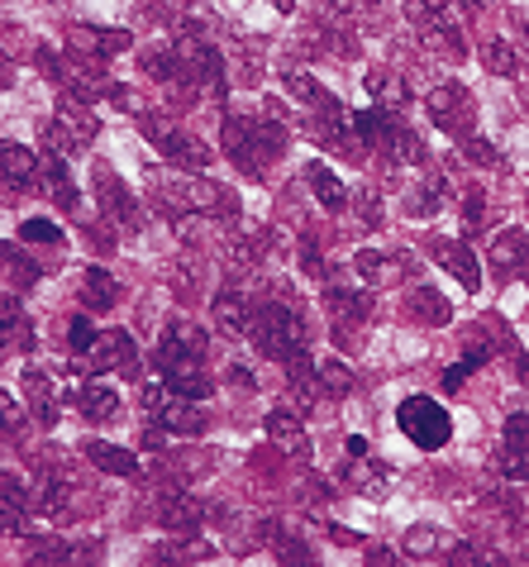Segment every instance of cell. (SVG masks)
I'll use <instances>...</instances> for the list:
<instances>
[{
    "mask_svg": "<svg viewBox=\"0 0 529 567\" xmlns=\"http://www.w3.org/2000/svg\"><path fill=\"white\" fill-rule=\"evenodd\" d=\"M153 368L173 391L191 401H206L210 396V372H206V334H200L196 324L186 320H173L167 324V334L158 339V349H153Z\"/></svg>",
    "mask_w": 529,
    "mask_h": 567,
    "instance_id": "obj_1",
    "label": "cell"
},
{
    "mask_svg": "<svg viewBox=\"0 0 529 567\" xmlns=\"http://www.w3.org/2000/svg\"><path fill=\"white\" fill-rule=\"evenodd\" d=\"M262 110H268V120H258V115H229L225 120V153L235 157V167L243 172V177H268L272 157H282V148H287L282 110H277L272 101Z\"/></svg>",
    "mask_w": 529,
    "mask_h": 567,
    "instance_id": "obj_2",
    "label": "cell"
},
{
    "mask_svg": "<svg viewBox=\"0 0 529 567\" xmlns=\"http://www.w3.org/2000/svg\"><path fill=\"white\" fill-rule=\"evenodd\" d=\"M158 200L181 215H210V219H239V196L229 186H215L206 177H181V172H153Z\"/></svg>",
    "mask_w": 529,
    "mask_h": 567,
    "instance_id": "obj_3",
    "label": "cell"
},
{
    "mask_svg": "<svg viewBox=\"0 0 529 567\" xmlns=\"http://www.w3.org/2000/svg\"><path fill=\"white\" fill-rule=\"evenodd\" d=\"M248 339H253V349L262 358L287 362L291 353L305 349V320H301V310H291L282 301H262L248 315Z\"/></svg>",
    "mask_w": 529,
    "mask_h": 567,
    "instance_id": "obj_4",
    "label": "cell"
},
{
    "mask_svg": "<svg viewBox=\"0 0 529 567\" xmlns=\"http://www.w3.org/2000/svg\"><path fill=\"white\" fill-rule=\"evenodd\" d=\"M138 401H144L153 424H163L167 434H181V439L206 434V411H200V401L181 396V391H173L167 382H148L144 391H138Z\"/></svg>",
    "mask_w": 529,
    "mask_h": 567,
    "instance_id": "obj_5",
    "label": "cell"
},
{
    "mask_svg": "<svg viewBox=\"0 0 529 567\" xmlns=\"http://www.w3.org/2000/svg\"><path fill=\"white\" fill-rule=\"evenodd\" d=\"M144 138L153 148H158L173 167H191V172H206L215 163V153L206 148V138H196L191 130H181V124L163 120V115H144Z\"/></svg>",
    "mask_w": 529,
    "mask_h": 567,
    "instance_id": "obj_6",
    "label": "cell"
},
{
    "mask_svg": "<svg viewBox=\"0 0 529 567\" xmlns=\"http://www.w3.org/2000/svg\"><path fill=\"white\" fill-rule=\"evenodd\" d=\"M406 14H411V24L419 29V39H425L434 53H444L454 62L468 58V49H463V29H458L448 0H406Z\"/></svg>",
    "mask_w": 529,
    "mask_h": 567,
    "instance_id": "obj_7",
    "label": "cell"
},
{
    "mask_svg": "<svg viewBox=\"0 0 529 567\" xmlns=\"http://www.w3.org/2000/svg\"><path fill=\"white\" fill-rule=\"evenodd\" d=\"M396 424H401V434H406L415 449H425V453H439L448 439H454V420H448L444 405L429 401V396H406L401 401Z\"/></svg>",
    "mask_w": 529,
    "mask_h": 567,
    "instance_id": "obj_8",
    "label": "cell"
},
{
    "mask_svg": "<svg viewBox=\"0 0 529 567\" xmlns=\"http://www.w3.org/2000/svg\"><path fill=\"white\" fill-rule=\"evenodd\" d=\"M429 120L439 124L444 134H454L458 144H463V138H473L477 134V101H473V91L458 86V82L434 86L429 91Z\"/></svg>",
    "mask_w": 529,
    "mask_h": 567,
    "instance_id": "obj_9",
    "label": "cell"
},
{
    "mask_svg": "<svg viewBox=\"0 0 529 567\" xmlns=\"http://www.w3.org/2000/svg\"><path fill=\"white\" fill-rule=\"evenodd\" d=\"M96 134H101V120H96V110H91L86 101H76V96H62L58 101V115L49 124L53 153H76V148H86Z\"/></svg>",
    "mask_w": 529,
    "mask_h": 567,
    "instance_id": "obj_10",
    "label": "cell"
},
{
    "mask_svg": "<svg viewBox=\"0 0 529 567\" xmlns=\"http://www.w3.org/2000/svg\"><path fill=\"white\" fill-rule=\"evenodd\" d=\"M324 306L334 315V343H349L363 334L367 315H372V296L367 291H349V287H324Z\"/></svg>",
    "mask_w": 529,
    "mask_h": 567,
    "instance_id": "obj_11",
    "label": "cell"
},
{
    "mask_svg": "<svg viewBox=\"0 0 529 567\" xmlns=\"http://www.w3.org/2000/svg\"><path fill=\"white\" fill-rule=\"evenodd\" d=\"M82 368L129 377V372H138V349H134V339L124 334V329H101L96 343H91L86 358H82Z\"/></svg>",
    "mask_w": 529,
    "mask_h": 567,
    "instance_id": "obj_12",
    "label": "cell"
},
{
    "mask_svg": "<svg viewBox=\"0 0 529 567\" xmlns=\"http://www.w3.org/2000/svg\"><path fill=\"white\" fill-rule=\"evenodd\" d=\"M487 262L496 277H525L529 272V234L525 229H501L487 239Z\"/></svg>",
    "mask_w": 529,
    "mask_h": 567,
    "instance_id": "obj_13",
    "label": "cell"
},
{
    "mask_svg": "<svg viewBox=\"0 0 529 567\" xmlns=\"http://www.w3.org/2000/svg\"><path fill=\"white\" fill-rule=\"evenodd\" d=\"M353 134H357V144H363V148L392 153L396 134H401V120H396V110L367 105V110H357V115H353Z\"/></svg>",
    "mask_w": 529,
    "mask_h": 567,
    "instance_id": "obj_14",
    "label": "cell"
},
{
    "mask_svg": "<svg viewBox=\"0 0 529 567\" xmlns=\"http://www.w3.org/2000/svg\"><path fill=\"white\" fill-rule=\"evenodd\" d=\"M96 196H101L105 219H115V225H124V229L138 225V200L129 196V186H124L111 167H96Z\"/></svg>",
    "mask_w": 529,
    "mask_h": 567,
    "instance_id": "obj_15",
    "label": "cell"
},
{
    "mask_svg": "<svg viewBox=\"0 0 529 567\" xmlns=\"http://www.w3.org/2000/svg\"><path fill=\"white\" fill-rule=\"evenodd\" d=\"M43 177V157L24 144H0V186H10V192H24V186H34Z\"/></svg>",
    "mask_w": 529,
    "mask_h": 567,
    "instance_id": "obj_16",
    "label": "cell"
},
{
    "mask_svg": "<svg viewBox=\"0 0 529 567\" xmlns=\"http://www.w3.org/2000/svg\"><path fill=\"white\" fill-rule=\"evenodd\" d=\"M68 501H72V472H62V467H39V477H34V511L62 519V515L72 511Z\"/></svg>",
    "mask_w": 529,
    "mask_h": 567,
    "instance_id": "obj_17",
    "label": "cell"
},
{
    "mask_svg": "<svg viewBox=\"0 0 529 567\" xmlns=\"http://www.w3.org/2000/svg\"><path fill=\"white\" fill-rule=\"evenodd\" d=\"M10 349H34V324H29V315L20 310V301H14L10 291H0V358H6Z\"/></svg>",
    "mask_w": 529,
    "mask_h": 567,
    "instance_id": "obj_18",
    "label": "cell"
},
{
    "mask_svg": "<svg viewBox=\"0 0 529 567\" xmlns=\"http://www.w3.org/2000/svg\"><path fill=\"white\" fill-rule=\"evenodd\" d=\"M158 519L177 534V539H196L200 519H206V506L191 501V496H167V501H158Z\"/></svg>",
    "mask_w": 529,
    "mask_h": 567,
    "instance_id": "obj_19",
    "label": "cell"
},
{
    "mask_svg": "<svg viewBox=\"0 0 529 567\" xmlns=\"http://www.w3.org/2000/svg\"><path fill=\"white\" fill-rule=\"evenodd\" d=\"M20 386H24V405L34 411V420H39V424H58V386L49 382V372L24 368Z\"/></svg>",
    "mask_w": 529,
    "mask_h": 567,
    "instance_id": "obj_20",
    "label": "cell"
},
{
    "mask_svg": "<svg viewBox=\"0 0 529 567\" xmlns=\"http://www.w3.org/2000/svg\"><path fill=\"white\" fill-rule=\"evenodd\" d=\"M39 182L49 186V196H53L58 210H76V206H82V196H76V182L68 177V157H62V153L43 157V177Z\"/></svg>",
    "mask_w": 529,
    "mask_h": 567,
    "instance_id": "obj_21",
    "label": "cell"
},
{
    "mask_svg": "<svg viewBox=\"0 0 529 567\" xmlns=\"http://www.w3.org/2000/svg\"><path fill=\"white\" fill-rule=\"evenodd\" d=\"M68 39H72V49H91L101 58H120V53H129V43H134L124 29H91V24H76Z\"/></svg>",
    "mask_w": 529,
    "mask_h": 567,
    "instance_id": "obj_22",
    "label": "cell"
},
{
    "mask_svg": "<svg viewBox=\"0 0 529 567\" xmlns=\"http://www.w3.org/2000/svg\"><path fill=\"white\" fill-rule=\"evenodd\" d=\"M76 411L91 420H111L120 415V391L111 382H101V377H91V382L76 386Z\"/></svg>",
    "mask_w": 529,
    "mask_h": 567,
    "instance_id": "obj_23",
    "label": "cell"
},
{
    "mask_svg": "<svg viewBox=\"0 0 529 567\" xmlns=\"http://www.w3.org/2000/svg\"><path fill=\"white\" fill-rule=\"evenodd\" d=\"M43 272H39V262H29L14 244H0V287L6 291H20V287H34Z\"/></svg>",
    "mask_w": 529,
    "mask_h": 567,
    "instance_id": "obj_24",
    "label": "cell"
},
{
    "mask_svg": "<svg viewBox=\"0 0 529 567\" xmlns=\"http://www.w3.org/2000/svg\"><path fill=\"white\" fill-rule=\"evenodd\" d=\"M439 262L458 277L463 291H477V287H481V267H477V258H473L468 244H458V239H454V244H439Z\"/></svg>",
    "mask_w": 529,
    "mask_h": 567,
    "instance_id": "obj_25",
    "label": "cell"
},
{
    "mask_svg": "<svg viewBox=\"0 0 529 567\" xmlns=\"http://www.w3.org/2000/svg\"><path fill=\"white\" fill-rule=\"evenodd\" d=\"M138 62H144V72L153 76V82H181V72H186L177 43H148Z\"/></svg>",
    "mask_w": 529,
    "mask_h": 567,
    "instance_id": "obj_26",
    "label": "cell"
},
{
    "mask_svg": "<svg viewBox=\"0 0 529 567\" xmlns=\"http://www.w3.org/2000/svg\"><path fill=\"white\" fill-rule=\"evenodd\" d=\"M120 301V281L101 267H86L82 272V310H111Z\"/></svg>",
    "mask_w": 529,
    "mask_h": 567,
    "instance_id": "obj_27",
    "label": "cell"
},
{
    "mask_svg": "<svg viewBox=\"0 0 529 567\" xmlns=\"http://www.w3.org/2000/svg\"><path fill=\"white\" fill-rule=\"evenodd\" d=\"M305 182H310V192H315V200H320L324 210H344V206H349L344 182H339L324 163H310V167H305Z\"/></svg>",
    "mask_w": 529,
    "mask_h": 567,
    "instance_id": "obj_28",
    "label": "cell"
},
{
    "mask_svg": "<svg viewBox=\"0 0 529 567\" xmlns=\"http://www.w3.org/2000/svg\"><path fill=\"white\" fill-rule=\"evenodd\" d=\"M406 310L415 315V320H419V324H434V329H439V324H448V320H454V306H448V301H444V296H439V291H429V287H415V291L406 296Z\"/></svg>",
    "mask_w": 529,
    "mask_h": 567,
    "instance_id": "obj_29",
    "label": "cell"
},
{
    "mask_svg": "<svg viewBox=\"0 0 529 567\" xmlns=\"http://www.w3.org/2000/svg\"><path fill=\"white\" fill-rule=\"evenodd\" d=\"M353 267H357V277H363L367 287H386V281L401 277V258L377 254V248H363V254L353 258Z\"/></svg>",
    "mask_w": 529,
    "mask_h": 567,
    "instance_id": "obj_30",
    "label": "cell"
},
{
    "mask_svg": "<svg viewBox=\"0 0 529 567\" xmlns=\"http://www.w3.org/2000/svg\"><path fill=\"white\" fill-rule=\"evenodd\" d=\"M363 86L372 91V101H377L382 110H406V101H411V91H406V82H401L396 72H377V68H372Z\"/></svg>",
    "mask_w": 529,
    "mask_h": 567,
    "instance_id": "obj_31",
    "label": "cell"
},
{
    "mask_svg": "<svg viewBox=\"0 0 529 567\" xmlns=\"http://www.w3.org/2000/svg\"><path fill=\"white\" fill-rule=\"evenodd\" d=\"M248 315H253V306H248L239 291L215 296V324H220L225 334H248Z\"/></svg>",
    "mask_w": 529,
    "mask_h": 567,
    "instance_id": "obj_32",
    "label": "cell"
},
{
    "mask_svg": "<svg viewBox=\"0 0 529 567\" xmlns=\"http://www.w3.org/2000/svg\"><path fill=\"white\" fill-rule=\"evenodd\" d=\"M268 434H272V444H282L287 453H305V430H301V420H295L287 405H277V411L268 415Z\"/></svg>",
    "mask_w": 529,
    "mask_h": 567,
    "instance_id": "obj_33",
    "label": "cell"
},
{
    "mask_svg": "<svg viewBox=\"0 0 529 567\" xmlns=\"http://www.w3.org/2000/svg\"><path fill=\"white\" fill-rule=\"evenodd\" d=\"M91 463H96L101 472H115V477H138V458L129 449H115V444H86L82 449Z\"/></svg>",
    "mask_w": 529,
    "mask_h": 567,
    "instance_id": "obj_34",
    "label": "cell"
},
{
    "mask_svg": "<svg viewBox=\"0 0 529 567\" xmlns=\"http://www.w3.org/2000/svg\"><path fill=\"white\" fill-rule=\"evenodd\" d=\"M444 177H429V182H419L415 192L406 196V215L411 219H429V215H439L444 210Z\"/></svg>",
    "mask_w": 529,
    "mask_h": 567,
    "instance_id": "obj_35",
    "label": "cell"
},
{
    "mask_svg": "<svg viewBox=\"0 0 529 567\" xmlns=\"http://www.w3.org/2000/svg\"><path fill=\"white\" fill-rule=\"evenodd\" d=\"M448 548H454V539H448L444 529H434V525H419L406 534V554L411 558H448Z\"/></svg>",
    "mask_w": 529,
    "mask_h": 567,
    "instance_id": "obj_36",
    "label": "cell"
},
{
    "mask_svg": "<svg viewBox=\"0 0 529 567\" xmlns=\"http://www.w3.org/2000/svg\"><path fill=\"white\" fill-rule=\"evenodd\" d=\"M344 482L357 486V492H367V496H382L386 492V482H392V467H377V463H353L344 472Z\"/></svg>",
    "mask_w": 529,
    "mask_h": 567,
    "instance_id": "obj_37",
    "label": "cell"
},
{
    "mask_svg": "<svg viewBox=\"0 0 529 567\" xmlns=\"http://www.w3.org/2000/svg\"><path fill=\"white\" fill-rule=\"evenodd\" d=\"M481 62H487L491 76H520V58H516V49H510L506 39H491L487 49H481Z\"/></svg>",
    "mask_w": 529,
    "mask_h": 567,
    "instance_id": "obj_38",
    "label": "cell"
},
{
    "mask_svg": "<svg viewBox=\"0 0 529 567\" xmlns=\"http://www.w3.org/2000/svg\"><path fill=\"white\" fill-rule=\"evenodd\" d=\"M315 368H320V391H330V396H349L353 391V368L349 362L324 358V362H315Z\"/></svg>",
    "mask_w": 529,
    "mask_h": 567,
    "instance_id": "obj_39",
    "label": "cell"
},
{
    "mask_svg": "<svg viewBox=\"0 0 529 567\" xmlns=\"http://www.w3.org/2000/svg\"><path fill=\"white\" fill-rule=\"evenodd\" d=\"M501 444H506L510 458H520V453H529V411H520V415H510V420H506Z\"/></svg>",
    "mask_w": 529,
    "mask_h": 567,
    "instance_id": "obj_40",
    "label": "cell"
},
{
    "mask_svg": "<svg viewBox=\"0 0 529 567\" xmlns=\"http://www.w3.org/2000/svg\"><path fill=\"white\" fill-rule=\"evenodd\" d=\"M481 362H491V349H481V343H473L468 358H463L458 368H448V372H444V386H448V391H458L463 382H468V372H477Z\"/></svg>",
    "mask_w": 529,
    "mask_h": 567,
    "instance_id": "obj_41",
    "label": "cell"
},
{
    "mask_svg": "<svg viewBox=\"0 0 529 567\" xmlns=\"http://www.w3.org/2000/svg\"><path fill=\"white\" fill-rule=\"evenodd\" d=\"M463 219H468V229H487L491 225V210H487V196L477 192V186H468V192H463Z\"/></svg>",
    "mask_w": 529,
    "mask_h": 567,
    "instance_id": "obj_42",
    "label": "cell"
},
{
    "mask_svg": "<svg viewBox=\"0 0 529 567\" xmlns=\"http://www.w3.org/2000/svg\"><path fill=\"white\" fill-rule=\"evenodd\" d=\"M96 334H101V329L91 324V315H72V324H68V343H72V353H76V358H86V349L96 343Z\"/></svg>",
    "mask_w": 529,
    "mask_h": 567,
    "instance_id": "obj_43",
    "label": "cell"
},
{
    "mask_svg": "<svg viewBox=\"0 0 529 567\" xmlns=\"http://www.w3.org/2000/svg\"><path fill=\"white\" fill-rule=\"evenodd\" d=\"M20 239H24V244L53 248V244H62V229L53 225V219H24V225H20Z\"/></svg>",
    "mask_w": 529,
    "mask_h": 567,
    "instance_id": "obj_44",
    "label": "cell"
},
{
    "mask_svg": "<svg viewBox=\"0 0 529 567\" xmlns=\"http://www.w3.org/2000/svg\"><path fill=\"white\" fill-rule=\"evenodd\" d=\"M301 267H305V277H324V258H320V244H315V234H301Z\"/></svg>",
    "mask_w": 529,
    "mask_h": 567,
    "instance_id": "obj_45",
    "label": "cell"
},
{
    "mask_svg": "<svg viewBox=\"0 0 529 567\" xmlns=\"http://www.w3.org/2000/svg\"><path fill=\"white\" fill-rule=\"evenodd\" d=\"M24 424V411H20V401L10 396V391H0V434H14Z\"/></svg>",
    "mask_w": 529,
    "mask_h": 567,
    "instance_id": "obj_46",
    "label": "cell"
},
{
    "mask_svg": "<svg viewBox=\"0 0 529 567\" xmlns=\"http://www.w3.org/2000/svg\"><path fill=\"white\" fill-rule=\"evenodd\" d=\"M353 206H357V215H363V225L372 229V225H382V200L372 196V192H357V196H349Z\"/></svg>",
    "mask_w": 529,
    "mask_h": 567,
    "instance_id": "obj_47",
    "label": "cell"
},
{
    "mask_svg": "<svg viewBox=\"0 0 529 567\" xmlns=\"http://www.w3.org/2000/svg\"><path fill=\"white\" fill-rule=\"evenodd\" d=\"M463 148H468V157H473L477 167H496V148L487 144V138H477V134H473V138H463Z\"/></svg>",
    "mask_w": 529,
    "mask_h": 567,
    "instance_id": "obj_48",
    "label": "cell"
},
{
    "mask_svg": "<svg viewBox=\"0 0 529 567\" xmlns=\"http://www.w3.org/2000/svg\"><path fill=\"white\" fill-rule=\"evenodd\" d=\"M29 558H39V563H68L72 548L68 544H34V548H29Z\"/></svg>",
    "mask_w": 529,
    "mask_h": 567,
    "instance_id": "obj_49",
    "label": "cell"
},
{
    "mask_svg": "<svg viewBox=\"0 0 529 567\" xmlns=\"http://www.w3.org/2000/svg\"><path fill=\"white\" fill-rule=\"evenodd\" d=\"M506 472H510V477H516V482H529V453H520L516 463H506Z\"/></svg>",
    "mask_w": 529,
    "mask_h": 567,
    "instance_id": "obj_50",
    "label": "cell"
},
{
    "mask_svg": "<svg viewBox=\"0 0 529 567\" xmlns=\"http://www.w3.org/2000/svg\"><path fill=\"white\" fill-rule=\"evenodd\" d=\"M229 382H239L243 391H253V377H248L243 368H229Z\"/></svg>",
    "mask_w": 529,
    "mask_h": 567,
    "instance_id": "obj_51",
    "label": "cell"
},
{
    "mask_svg": "<svg viewBox=\"0 0 529 567\" xmlns=\"http://www.w3.org/2000/svg\"><path fill=\"white\" fill-rule=\"evenodd\" d=\"M367 563H396L392 548H367Z\"/></svg>",
    "mask_w": 529,
    "mask_h": 567,
    "instance_id": "obj_52",
    "label": "cell"
},
{
    "mask_svg": "<svg viewBox=\"0 0 529 567\" xmlns=\"http://www.w3.org/2000/svg\"><path fill=\"white\" fill-rule=\"evenodd\" d=\"M525 101H529V82H525Z\"/></svg>",
    "mask_w": 529,
    "mask_h": 567,
    "instance_id": "obj_53",
    "label": "cell"
}]
</instances>
